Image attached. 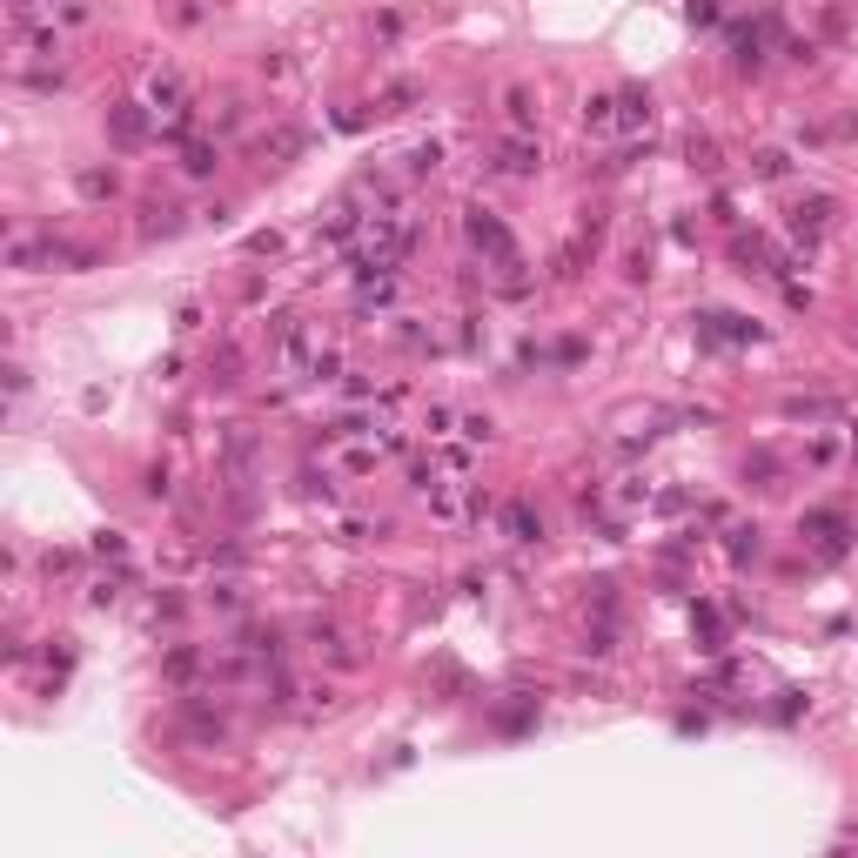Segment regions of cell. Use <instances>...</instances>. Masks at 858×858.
<instances>
[{"label": "cell", "mask_w": 858, "mask_h": 858, "mask_svg": "<svg viewBox=\"0 0 858 858\" xmlns=\"http://www.w3.org/2000/svg\"><path fill=\"white\" fill-rule=\"evenodd\" d=\"M275 362H282V376L289 383H336V349L316 336V329H302V322H275Z\"/></svg>", "instance_id": "obj_1"}, {"label": "cell", "mask_w": 858, "mask_h": 858, "mask_svg": "<svg viewBox=\"0 0 858 858\" xmlns=\"http://www.w3.org/2000/svg\"><path fill=\"white\" fill-rule=\"evenodd\" d=\"M7 262L27 275H41V269H61V262H74V269H88L94 255L88 249H68V242H54V235H21L14 249H7Z\"/></svg>", "instance_id": "obj_2"}, {"label": "cell", "mask_w": 858, "mask_h": 858, "mask_svg": "<svg viewBox=\"0 0 858 858\" xmlns=\"http://www.w3.org/2000/svg\"><path fill=\"white\" fill-rule=\"evenodd\" d=\"M148 114H155L161 135H181V128H188V114H195L188 81H181V74H155V81H148Z\"/></svg>", "instance_id": "obj_3"}, {"label": "cell", "mask_w": 858, "mask_h": 858, "mask_svg": "<svg viewBox=\"0 0 858 858\" xmlns=\"http://www.w3.org/2000/svg\"><path fill=\"white\" fill-rule=\"evenodd\" d=\"M429 510H436V523H463L476 510V483L470 470H450V476H436L429 483Z\"/></svg>", "instance_id": "obj_4"}, {"label": "cell", "mask_w": 858, "mask_h": 858, "mask_svg": "<svg viewBox=\"0 0 858 858\" xmlns=\"http://www.w3.org/2000/svg\"><path fill=\"white\" fill-rule=\"evenodd\" d=\"M463 228H470V242H476L483 255H490L497 269H517V242L503 235V222L490 215V208H470V222H463Z\"/></svg>", "instance_id": "obj_5"}, {"label": "cell", "mask_w": 858, "mask_h": 858, "mask_svg": "<svg viewBox=\"0 0 858 858\" xmlns=\"http://www.w3.org/2000/svg\"><path fill=\"white\" fill-rule=\"evenodd\" d=\"M503 537H510V543H537L543 537L537 510H530V503H503Z\"/></svg>", "instance_id": "obj_6"}, {"label": "cell", "mask_w": 858, "mask_h": 858, "mask_svg": "<svg viewBox=\"0 0 858 858\" xmlns=\"http://www.w3.org/2000/svg\"><path fill=\"white\" fill-rule=\"evenodd\" d=\"M584 128L590 135H617V94H590L584 101Z\"/></svg>", "instance_id": "obj_7"}, {"label": "cell", "mask_w": 858, "mask_h": 858, "mask_svg": "<svg viewBox=\"0 0 858 858\" xmlns=\"http://www.w3.org/2000/svg\"><path fill=\"white\" fill-rule=\"evenodd\" d=\"M537 161H543L537 141H503V148H497V168H503V175H530Z\"/></svg>", "instance_id": "obj_8"}, {"label": "cell", "mask_w": 858, "mask_h": 858, "mask_svg": "<svg viewBox=\"0 0 858 858\" xmlns=\"http://www.w3.org/2000/svg\"><path fill=\"white\" fill-rule=\"evenodd\" d=\"M222 711H208V704H188V738H202V745H222Z\"/></svg>", "instance_id": "obj_9"}, {"label": "cell", "mask_w": 858, "mask_h": 858, "mask_svg": "<svg viewBox=\"0 0 858 858\" xmlns=\"http://www.w3.org/2000/svg\"><path fill=\"white\" fill-rule=\"evenodd\" d=\"M805 530H812L818 557H838V550H845V517H812Z\"/></svg>", "instance_id": "obj_10"}, {"label": "cell", "mask_w": 858, "mask_h": 858, "mask_svg": "<svg viewBox=\"0 0 858 858\" xmlns=\"http://www.w3.org/2000/svg\"><path fill=\"white\" fill-rule=\"evenodd\" d=\"M617 128H651V94H617Z\"/></svg>", "instance_id": "obj_11"}, {"label": "cell", "mask_w": 858, "mask_h": 858, "mask_svg": "<svg viewBox=\"0 0 858 858\" xmlns=\"http://www.w3.org/2000/svg\"><path fill=\"white\" fill-rule=\"evenodd\" d=\"M108 121H114V141H141V135H148V121H155V114H141V108H114Z\"/></svg>", "instance_id": "obj_12"}, {"label": "cell", "mask_w": 858, "mask_h": 858, "mask_svg": "<svg viewBox=\"0 0 858 858\" xmlns=\"http://www.w3.org/2000/svg\"><path fill=\"white\" fill-rule=\"evenodd\" d=\"M181 168H188V175H208V168H215V148H208V141H195V148L181 155Z\"/></svg>", "instance_id": "obj_13"}, {"label": "cell", "mask_w": 858, "mask_h": 858, "mask_svg": "<svg viewBox=\"0 0 858 858\" xmlns=\"http://www.w3.org/2000/svg\"><path fill=\"white\" fill-rule=\"evenodd\" d=\"M510 121H517V128H530V121H537V108H530V88H510Z\"/></svg>", "instance_id": "obj_14"}, {"label": "cell", "mask_w": 858, "mask_h": 858, "mask_svg": "<svg viewBox=\"0 0 858 858\" xmlns=\"http://www.w3.org/2000/svg\"><path fill=\"white\" fill-rule=\"evenodd\" d=\"M94 550H101V557H114V564L128 557V543H121V530H101V537H94Z\"/></svg>", "instance_id": "obj_15"}, {"label": "cell", "mask_w": 858, "mask_h": 858, "mask_svg": "<svg viewBox=\"0 0 858 858\" xmlns=\"http://www.w3.org/2000/svg\"><path fill=\"white\" fill-rule=\"evenodd\" d=\"M81 195H94V202H101V195H114V175H101V168H94V175H81Z\"/></svg>", "instance_id": "obj_16"}, {"label": "cell", "mask_w": 858, "mask_h": 858, "mask_svg": "<svg viewBox=\"0 0 858 858\" xmlns=\"http://www.w3.org/2000/svg\"><path fill=\"white\" fill-rule=\"evenodd\" d=\"M463 436H470V443H490V416H463Z\"/></svg>", "instance_id": "obj_17"}, {"label": "cell", "mask_w": 858, "mask_h": 858, "mask_svg": "<svg viewBox=\"0 0 858 858\" xmlns=\"http://www.w3.org/2000/svg\"><path fill=\"white\" fill-rule=\"evenodd\" d=\"M7 7H14V21H34V14H41V0H7Z\"/></svg>", "instance_id": "obj_18"}]
</instances>
